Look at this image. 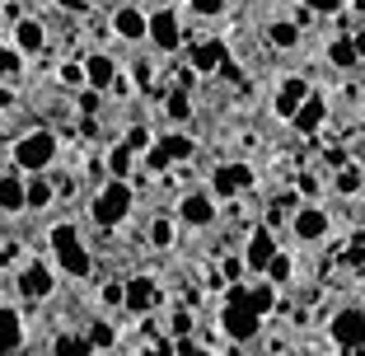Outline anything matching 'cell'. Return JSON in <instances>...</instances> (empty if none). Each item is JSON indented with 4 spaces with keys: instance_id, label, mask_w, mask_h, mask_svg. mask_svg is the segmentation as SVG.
I'll return each mask as SVG.
<instances>
[{
    "instance_id": "cell-29",
    "label": "cell",
    "mask_w": 365,
    "mask_h": 356,
    "mask_svg": "<svg viewBox=\"0 0 365 356\" xmlns=\"http://www.w3.org/2000/svg\"><path fill=\"white\" fill-rule=\"evenodd\" d=\"M169 118L173 122H187V118H192V103H187V94H182V89H178V94H169Z\"/></svg>"
},
{
    "instance_id": "cell-1",
    "label": "cell",
    "mask_w": 365,
    "mask_h": 356,
    "mask_svg": "<svg viewBox=\"0 0 365 356\" xmlns=\"http://www.w3.org/2000/svg\"><path fill=\"white\" fill-rule=\"evenodd\" d=\"M52 160H56V136L47 127H33L14 141V164H19V173H43V169H52Z\"/></svg>"
},
{
    "instance_id": "cell-18",
    "label": "cell",
    "mask_w": 365,
    "mask_h": 356,
    "mask_svg": "<svg viewBox=\"0 0 365 356\" xmlns=\"http://www.w3.org/2000/svg\"><path fill=\"white\" fill-rule=\"evenodd\" d=\"M85 76H89V85H94V89H108L113 80H118V66H113V56L94 52V56H85Z\"/></svg>"
},
{
    "instance_id": "cell-38",
    "label": "cell",
    "mask_w": 365,
    "mask_h": 356,
    "mask_svg": "<svg viewBox=\"0 0 365 356\" xmlns=\"http://www.w3.org/2000/svg\"><path fill=\"white\" fill-rule=\"evenodd\" d=\"M56 5H66V10H85V5H94V0H56Z\"/></svg>"
},
{
    "instance_id": "cell-28",
    "label": "cell",
    "mask_w": 365,
    "mask_h": 356,
    "mask_svg": "<svg viewBox=\"0 0 365 356\" xmlns=\"http://www.w3.org/2000/svg\"><path fill=\"white\" fill-rule=\"evenodd\" d=\"M19 47H5V43H0V80H10L14 76V71H19Z\"/></svg>"
},
{
    "instance_id": "cell-20",
    "label": "cell",
    "mask_w": 365,
    "mask_h": 356,
    "mask_svg": "<svg viewBox=\"0 0 365 356\" xmlns=\"http://www.w3.org/2000/svg\"><path fill=\"white\" fill-rule=\"evenodd\" d=\"M225 61H230L225 43H197L192 47V71H220Z\"/></svg>"
},
{
    "instance_id": "cell-26",
    "label": "cell",
    "mask_w": 365,
    "mask_h": 356,
    "mask_svg": "<svg viewBox=\"0 0 365 356\" xmlns=\"http://www.w3.org/2000/svg\"><path fill=\"white\" fill-rule=\"evenodd\" d=\"M24 193H29V206H33V211H43V206L52 202V183H47L43 173H33V178H29V188H24Z\"/></svg>"
},
{
    "instance_id": "cell-24",
    "label": "cell",
    "mask_w": 365,
    "mask_h": 356,
    "mask_svg": "<svg viewBox=\"0 0 365 356\" xmlns=\"http://www.w3.org/2000/svg\"><path fill=\"white\" fill-rule=\"evenodd\" d=\"M328 61H333L337 71H351V66L361 61V52H356V43H346V38H337V43L328 47Z\"/></svg>"
},
{
    "instance_id": "cell-2",
    "label": "cell",
    "mask_w": 365,
    "mask_h": 356,
    "mask_svg": "<svg viewBox=\"0 0 365 356\" xmlns=\"http://www.w3.org/2000/svg\"><path fill=\"white\" fill-rule=\"evenodd\" d=\"M220 328H225L235 342H248V337H258V328H262V314L248 305V295H244V286H230V295H225V310H220Z\"/></svg>"
},
{
    "instance_id": "cell-5",
    "label": "cell",
    "mask_w": 365,
    "mask_h": 356,
    "mask_svg": "<svg viewBox=\"0 0 365 356\" xmlns=\"http://www.w3.org/2000/svg\"><path fill=\"white\" fill-rule=\"evenodd\" d=\"M328 333H333V342L342 347V352H365V310H356V305L337 310Z\"/></svg>"
},
{
    "instance_id": "cell-13",
    "label": "cell",
    "mask_w": 365,
    "mask_h": 356,
    "mask_svg": "<svg viewBox=\"0 0 365 356\" xmlns=\"http://www.w3.org/2000/svg\"><path fill=\"white\" fill-rule=\"evenodd\" d=\"M29 178H19V173H0V211H24L29 206Z\"/></svg>"
},
{
    "instance_id": "cell-19",
    "label": "cell",
    "mask_w": 365,
    "mask_h": 356,
    "mask_svg": "<svg viewBox=\"0 0 365 356\" xmlns=\"http://www.w3.org/2000/svg\"><path fill=\"white\" fill-rule=\"evenodd\" d=\"M122 305H127L131 314H145V310L155 305V281H145V277H131V281H127V300H122Z\"/></svg>"
},
{
    "instance_id": "cell-25",
    "label": "cell",
    "mask_w": 365,
    "mask_h": 356,
    "mask_svg": "<svg viewBox=\"0 0 365 356\" xmlns=\"http://www.w3.org/2000/svg\"><path fill=\"white\" fill-rule=\"evenodd\" d=\"M267 38H272V47H295V43H300V24L277 19V24L267 29Z\"/></svg>"
},
{
    "instance_id": "cell-35",
    "label": "cell",
    "mask_w": 365,
    "mask_h": 356,
    "mask_svg": "<svg viewBox=\"0 0 365 356\" xmlns=\"http://www.w3.org/2000/svg\"><path fill=\"white\" fill-rule=\"evenodd\" d=\"M187 5H192L197 14H220L225 10V0H187Z\"/></svg>"
},
{
    "instance_id": "cell-8",
    "label": "cell",
    "mask_w": 365,
    "mask_h": 356,
    "mask_svg": "<svg viewBox=\"0 0 365 356\" xmlns=\"http://www.w3.org/2000/svg\"><path fill=\"white\" fill-rule=\"evenodd\" d=\"M19 295L24 300H47L52 295V268L47 263H24L19 268Z\"/></svg>"
},
{
    "instance_id": "cell-23",
    "label": "cell",
    "mask_w": 365,
    "mask_h": 356,
    "mask_svg": "<svg viewBox=\"0 0 365 356\" xmlns=\"http://www.w3.org/2000/svg\"><path fill=\"white\" fill-rule=\"evenodd\" d=\"M244 295H248V305H253L258 314H267L272 305H277V281H272V286H267V281H258V286H244Z\"/></svg>"
},
{
    "instance_id": "cell-17",
    "label": "cell",
    "mask_w": 365,
    "mask_h": 356,
    "mask_svg": "<svg viewBox=\"0 0 365 356\" xmlns=\"http://www.w3.org/2000/svg\"><path fill=\"white\" fill-rule=\"evenodd\" d=\"M113 29H118V38H127V43H140V38H145V29H150V14L118 10V14H113Z\"/></svg>"
},
{
    "instance_id": "cell-7",
    "label": "cell",
    "mask_w": 365,
    "mask_h": 356,
    "mask_svg": "<svg viewBox=\"0 0 365 356\" xmlns=\"http://www.w3.org/2000/svg\"><path fill=\"white\" fill-rule=\"evenodd\" d=\"M145 38H150L160 52H178V47H182V24H178V14H173V10H155Z\"/></svg>"
},
{
    "instance_id": "cell-11",
    "label": "cell",
    "mask_w": 365,
    "mask_h": 356,
    "mask_svg": "<svg viewBox=\"0 0 365 356\" xmlns=\"http://www.w3.org/2000/svg\"><path fill=\"white\" fill-rule=\"evenodd\" d=\"M323 118H328V103H323L319 94H304V103L295 108V118H290V122H295L300 136H314V131L323 127Z\"/></svg>"
},
{
    "instance_id": "cell-22",
    "label": "cell",
    "mask_w": 365,
    "mask_h": 356,
    "mask_svg": "<svg viewBox=\"0 0 365 356\" xmlns=\"http://www.w3.org/2000/svg\"><path fill=\"white\" fill-rule=\"evenodd\" d=\"M333 188H337V193H342V197H356V193H361V188H365L361 169H356V164H342V169L333 173Z\"/></svg>"
},
{
    "instance_id": "cell-34",
    "label": "cell",
    "mask_w": 365,
    "mask_h": 356,
    "mask_svg": "<svg viewBox=\"0 0 365 356\" xmlns=\"http://www.w3.org/2000/svg\"><path fill=\"white\" fill-rule=\"evenodd\" d=\"M127 146H131V151H145V146H150V131H145V127H131L127 131Z\"/></svg>"
},
{
    "instance_id": "cell-30",
    "label": "cell",
    "mask_w": 365,
    "mask_h": 356,
    "mask_svg": "<svg viewBox=\"0 0 365 356\" xmlns=\"http://www.w3.org/2000/svg\"><path fill=\"white\" fill-rule=\"evenodd\" d=\"M131 155H136V151H131L127 141H122L118 151H113V160H108V164H113V173H118V178H122V173H127V169H131Z\"/></svg>"
},
{
    "instance_id": "cell-3",
    "label": "cell",
    "mask_w": 365,
    "mask_h": 356,
    "mask_svg": "<svg viewBox=\"0 0 365 356\" xmlns=\"http://www.w3.org/2000/svg\"><path fill=\"white\" fill-rule=\"evenodd\" d=\"M52 258L61 263V272H71V277H89L94 272V258H89V248L80 244L76 225H52Z\"/></svg>"
},
{
    "instance_id": "cell-9",
    "label": "cell",
    "mask_w": 365,
    "mask_h": 356,
    "mask_svg": "<svg viewBox=\"0 0 365 356\" xmlns=\"http://www.w3.org/2000/svg\"><path fill=\"white\" fill-rule=\"evenodd\" d=\"M272 253H277V239H272V230H267V225H258L253 235H248V244H244V263H248V272H267Z\"/></svg>"
},
{
    "instance_id": "cell-16",
    "label": "cell",
    "mask_w": 365,
    "mask_h": 356,
    "mask_svg": "<svg viewBox=\"0 0 365 356\" xmlns=\"http://www.w3.org/2000/svg\"><path fill=\"white\" fill-rule=\"evenodd\" d=\"M187 155H192V141L187 136H164L150 151V169H164L169 160H187Z\"/></svg>"
},
{
    "instance_id": "cell-21",
    "label": "cell",
    "mask_w": 365,
    "mask_h": 356,
    "mask_svg": "<svg viewBox=\"0 0 365 356\" xmlns=\"http://www.w3.org/2000/svg\"><path fill=\"white\" fill-rule=\"evenodd\" d=\"M304 94H309V85H304V80H286V85H281V94H277V113H281V118H295V108L304 103Z\"/></svg>"
},
{
    "instance_id": "cell-4",
    "label": "cell",
    "mask_w": 365,
    "mask_h": 356,
    "mask_svg": "<svg viewBox=\"0 0 365 356\" xmlns=\"http://www.w3.org/2000/svg\"><path fill=\"white\" fill-rule=\"evenodd\" d=\"M131 183L127 178H108L103 188H98V197H94V220L103 230H113V225H122L127 220V211H131Z\"/></svg>"
},
{
    "instance_id": "cell-36",
    "label": "cell",
    "mask_w": 365,
    "mask_h": 356,
    "mask_svg": "<svg viewBox=\"0 0 365 356\" xmlns=\"http://www.w3.org/2000/svg\"><path fill=\"white\" fill-rule=\"evenodd\" d=\"M122 300H127V286H118V281L103 286V305H122Z\"/></svg>"
},
{
    "instance_id": "cell-39",
    "label": "cell",
    "mask_w": 365,
    "mask_h": 356,
    "mask_svg": "<svg viewBox=\"0 0 365 356\" xmlns=\"http://www.w3.org/2000/svg\"><path fill=\"white\" fill-rule=\"evenodd\" d=\"M10 103H14V94L5 89V80H0V108H10Z\"/></svg>"
},
{
    "instance_id": "cell-32",
    "label": "cell",
    "mask_w": 365,
    "mask_h": 356,
    "mask_svg": "<svg viewBox=\"0 0 365 356\" xmlns=\"http://www.w3.org/2000/svg\"><path fill=\"white\" fill-rule=\"evenodd\" d=\"M89 347H113V328L94 324V328H89Z\"/></svg>"
},
{
    "instance_id": "cell-14",
    "label": "cell",
    "mask_w": 365,
    "mask_h": 356,
    "mask_svg": "<svg viewBox=\"0 0 365 356\" xmlns=\"http://www.w3.org/2000/svg\"><path fill=\"white\" fill-rule=\"evenodd\" d=\"M19 347H24V319L19 310L0 305V352H19Z\"/></svg>"
},
{
    "instance_id": "cell-27",
    "label": "cell",
    "mask_w": 365,
    "mask_h": 356,
    "mask_svg": "<svg viewBox=\"0 0 365 356\" xmlns=\"http://www.w3.org/2000/svg\"><path fill=\"white\" fill-rule=\"evenodd\" d=\"M290 272H295V263H290L286 253L277 248V253H272V263H267V277L277 281V286H286V281H290Z\"/></svg>"
},
{
    "instance_id": "cell-12",
    "label": "cell",
    "mask_w": 365,
    "mask_h": 356,
    "mask_svg": "<svg viewBox=\"0 0 365 356\" xmlns=\"http://www.w3.org/2000/svg\"><path fill=\"white\" fill-rule=\"evenodd\" d=\"M178 220H182V225H211V220H215L211 197H206V193H187L178 202Z\"/></svg>"
},
{
    "instance_id": "cell-40",
    "label": "cell",
    "mask_w": 365,
    "mask_h": 356,
    "mask_svg": "<svg viewBox=\"0 0 365 356\" xmlns=\"http://www.w3.org/2000/svg\"><path fill=\"white\" fill-rule=\"evenodd\" d=\"M351 43H356V52H361V56H365V33H356Z\"/></svg>"
},
{
    "instance_id": "cell-37",
    "label": "cell",
    "mask_w": 365,
    "mask_h": 356,
    "mask_svg": "<svg viewBox=\"0 0 365 356\" xmlns=\"http://www.w3.org/2000/svg\"><path fill=\"white\" fill-rule=\"evenodd\" d=\"M304 10H323V14H333V10H342V0H304Z\"/></svg>"
},
{
    "instance_id": "cell-10",
    "label": "cell",
    "mask_w": 365,
    "mask_h": 356,
    "mask_svg": "<svg viewBox=\"0 0 365 356\" xmlns=\"http://www.w3.org/2000/svg\"><path fill=\"white\" fill-rule=\"evenodd\" d=\"M248 183H253V169H248V164H225V169H215V178H211V193H220V197H235V193H244Z\"/></svg>"
},
{
    "instance_id": "cell-31",
    "label": "cell",
    "mask_w": 365,
    "mask_h": 356,
    "mask_svg": "<svg viewBox=\"0 0 365 356\" xmlns=\"http://www.w3.org/2000/svg\"><path fill=\"white\" fill-rule=\"evenodd\" d=\"M150 244L155 248H169L173 244V225H169V220H155V225H150Z\"/></svg>"
},
{
    "instance_id": "cell-15",
    "label": "cell",
    "mask_w": 365,
    "mask_h": 356,
    "mask_svg": "<svg viewBox=\"0 0 365 356\" xmlns=\"http://www.w3.org/2000/svg\"><path fill=\"white\" fill-rule=\"evenodd\" d=\"M14 47H19V52L24 56H38V52H43V47H47V33H43V24H38V19H19V24H14Z\"/></svg>"
},
{
    "instance_id": "cell-33",
    "label": "cell",
    "mask_w": 365,
    "mask_h": 356,
    "mask_svg": "<svg viewBox=\"0 0 365 356\" xmlns=\"http://www.w3.org/2000/svg\"><path fill=\"white\" fill-rule=\"evenodd\" d=\"M61 80H66V85H80V80H89V76H85V66L66 61V66H61Z\"/></svg>"
},
{
    "instance_id": "cell-6",
    "label": "cell",
    "mask_w": 365,
    "mask_h": 356,
    "mask_svg": "<svg viewBox=\"0 0 365 356\" xmlns=\"http://www.w3.org/2000/svg\"><path fill=\"white\" fill-rule=\"evenodd\" d=\"M328 211L323 206H295V216H290V230H295V239L300 244H319L323 235H328Z\"/></svg>"
}]
</instances>
